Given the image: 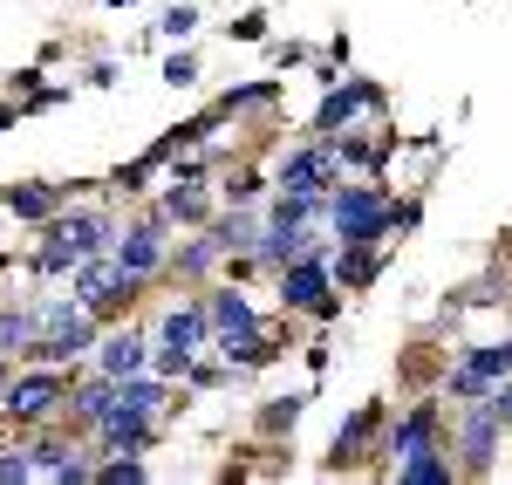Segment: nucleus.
Instances as JSON below:
<instances>
[{
  "label": "nucleus",
  "mask_w": 512,
  "mask_h": 485,
  "mask_svg": "<svg viewBox=\"0 0 512 485\" xmlns=\"http://www.w3.org/2000/svg\"><path fill=\"white\" fill-rule=\"evenodd\" d=\"M328 274H335V287H349V294L376 287V274H383V246H328Z\"/></svg>",
  "instance_id": "16"
},
{
  "label": "nucleus",
  "mask_w": 512,
  "mask_h": 485,
  "mask_svg": "<svg viewBox=\"0 0 512 485\" xmlns=\"http://www.w3.org/2000/svg\"><path fill=\"white\" fill-rule=\"evenodd\" d=\"M89 349H96V315L82 308L76 294L69 301H41L35 308V349L28 356L62 369V363H76V356H89Z\"/></svg>",
  "instance_id": "4"
},
{
  "label": "nucleus",
  "mask_w": 512,
  "mask_h": 485,
  "mask_svg": "<svg viewBox=\"0 0 512 485\" xmlns=\"http://www.w3.org/2000/svg\"><path fill=\"white\" fill-rule=\"evenodd\" d=\"M219 260H226V253H219V240H212V233H192V240L178 246V260H164V267H171L178 281H205Z\"/></svg>",
  "instance_id": "24"
},
{
  "label": "nucleus",
  "mask_w": 512,
  "mask_h": 485,
  "mask_svg": "<svg viewBox=\"0 0 512 485\" xmlns=\"http://www.w3.org/2000/svg\"><path fill=\"white\" fill-rule=\"evenodd\" d=\"M144 363H151V335H144V328H117V335H103V349H96V369H103V376H137Z\"/></svg>",
  "instance_id": "19"
},
{
  "label": "nucleus",
  "mask_w": 512,
  "mask_h": 485,
  "mask_svg": "<svg viewBox=\"0 0 512 485\" xmlns=\"http://www.w3.org/2000/svg\"><path fill=\"white\" fill-rule=\"evenodd\" d=\"M294 417H301V397H274V404H260V431L280 438V431H294Z\"/></svg>",
  "instance_id": "30"
},
{
  "label": "nucleus",
  "mask_w": 512,
  "mask_h": 485,
  "mask_svg": "<svg viewBox=\"0 0 512 485\" xmlns=\"http://www.w3.org/2000/svg\"><path fill=\"white\" fill-rule=\"evenodd\" d=\"M212 342V322H205V301H185V308H171L158 328V349H185V356H198Z\"/></svg>",
  "instance_id": "20"
},
{
  "label": "nucleus",
  "mask_w": 512,
  "mask_h": 485,
  "mask_svg": "<svg viewBox=\"0 0 512 485\" xmlns=\"http://www.w3.org/2000/svg\"><path fill=\"white\" fill-rule=\"evenodd\" d=\"M212 342H219V363L226 369H267L280 349H287V342H274L267 328H239V335H212Z\"/></svg>",
  "instance_id": "17"
},
{
  "label": "nucleus",
  "mask_w": 512,
  "mask_h": 485,
  "mask_svg": "<svg viewBox=\"0 0 512 485\" xmlns=\"http://www.w3.org/2000/svg\"><path fill=\"white\" fill-rule=\"evenodd\" d=\"M0 205H7L21 226H41V219L62 205V185H48V178H28V185H7V192H0Z\"/></svg>",
  "instance_id": "21"
},
{
  "label": "nucleus",
  "mask_w": 512,
  "mask_h": 485,
  "mask_svg": "<svg viewBox=\"0 0 512 485\" xmlns=\"http://www.w3.org/2000/svg\"><path fill=\"white\" fill-rule=\"evenodd\" d=\"M437 431H444V410L431 404V397H417V404L403 410V424L390 431V458H410V451H424V445H437Z\"/></svg>",
  "instance_id": "15"
},
{
  "label": "nucleus",
  "mask_w": 512,
  "mask_h": 485,
  "mask_svg": "<svg viewBox=\"0 0 512 485\" xmlns=\"http://www.w3.org/2000/svg\"><path fill=\"white\" fill-rule=\"evenodd\" d=\"M110 404H117V376H103V369H96L89 383H76V376H69V397H62V417L89 431V424H96V417H103Z\"/></svg>",
  "instance_id": "18"
},
{
  "label": "nucleus",
  "mask_w": 512,
  "mask_h": 485,
  "mask_svg": "<svg viewBox=\"0 0 512 485\" xmlns=\"http://www.w3.org/2000/svg\"><path fill=\"white\" fill-rule=\"evenodd\" d=\"M465 363H472L485 383H499V376H512V342H465Z\"/></svg>",
  "instance_id": "28"
},
{
  "label": "nucleus",
  "mask_w": 512,
  "mask_h": 485,
  "mask_svg": "<svg viewBox=\"0 0 512 485\" xmlns=\"http://www.w3.org/2000/svg\"><path fill=\"white\" fill-rule=\"evenodd\" d=\"M280 103V82H246V89H226V117H239V110H274Z\"/></svg>",
  "instance_id": "29"
},
{
  "label": "nucleus",
  "mask_w": 512,
  "mask_h": 485,
  "mask_svg": "<svg viewBox=\"0 0 512 485\" xmlns=\"http://www.w3.org/2000/svg\"><path fill=\"white\" fill-rule=\"evenodd\" d=\"M444 397H451V404H485V397H492V383H485V376L458 356V363L444 369Z\"/></svg>",
  "instance_id": "27"
},
{
  "label": "nucleus",
  "mask_w": 512,
  "mask_h": 485,
  "mask_svg": "<svg viewBox=\"0 0 512 485\" xmlns=\"http://www.w3.org/2000/svg\"><path fill=\"white\" fill-rule=\"evenodd\" d=\"M485 404H492V417H499V431H512V376L492 383V397H485Z\"/></svg>",
  "instance_id": "34"
},
{
  "label": "nucleus",
  "mask_w": 512,
  "mask_h": 485,
  "mask_svg": "<svg viewBox=\"0 0 512 485\" xmlns=\"http://www.w3.org/2000/svg\"><path fill=\"white\" fill-rule=\"evenodd\" d=\"M260 185H267V178H260L253 164H246V171H233V178H226V205H246V199H260Z\"/></svg>",
  "instance_id": "33"
},
{
  "label": "nucleus",
  "mask_w": 512,
  "mask_h": 485,
  "mask_svg": "<svg viewBox=\"0 0 512 485\" xmlns=\"http://www.w3.org/2000/svg\"><path fill=\"white\" fill-rule=\"evenodd\" d=\"M205 322H212V335H239V328H260V315L239 294V281H212L205 287Z\"/></svg>",
  "instance_id": "14"
},
{
  "label": "nucleus",
  "mask_w": 512,
  "mask_h": 485,
  "mask_svg": "<svg viewBox=\"0 0 512 485\" xmlns=\"http://www.w3.org/2000/svg\"><path fill=\"white\" fill-rule=\"evenodd\" d=\"M280 308L287 315H315V322H335L342 315V294H335V274H328V246L315 253H301V260H287L280 267Z\"/></svg>",
  "instance_id": "5"
},
{
  "label": "nucleus",
  "mask_w": 512,
  "mask_h": 485,
  "mask_svg": "<svg viewBox=\"0 0 512 485\" xmlns=\"http://www.w3.org/2000/svg\"><path fill=\"white\" fill-rule=\"evenodd\" d=\"M164 212H151V219H137V226H123L117 240H110V260H117L123 274H137V281H151V274H164Z\"/></svg>",
  "instance_id": "8"
},
{
  "label": "nucleus",
  "mask_w": 512,
  "mask_h": 485,
  "mask_svg": "<svg viewBox=\"0 0 512 485\" xmlns=\"http://www.w3.org/2000/svg\"><path fill=\"white\" fill-rule=\"evenodd\" d=\"M69 294H76L96 322H117L123 308L144 294V281H137V274H123L110 253H89V260H76V267H69Z\"/></svg>",
  "instance_id": "6"
},
{
  "label": "nucleus",
  "mask_w": 512,
  "mask_h": 485,
  "mask_svg": "<svg viewBox=\"0 0 512 485\" xmlns=\"http://www.w3.org/2000/svg\"><path fill=\"white\" fill-rule=\"evenodd\" d=\"M315 226H260V240H253V267H287V260H301V253H315Z\"/></svg>",
  "instance_id": "13"
},
{
  "label": "nucleus",
  "mask_w": 512,
  "mask_h": 485,
  "mask_svg": "<svg viewBox=\"0 0 512 485\" xmlns=\"http://www.w3.org/2000/svg\"><path fill=\"white\" fill-rule=\"evenodd\" d=\"M110 7H130V0H110Z\"/></svg>",
  "instance_id": "40"
},
{
  "label": "nucleus",
  "mask_w": 512,
  "mask_h": 485,
  "mask_svg": "<svg viewBox=\"0 0 512 485\" xmlns=\"http://www.w3.org/2000/svg\"><path fill=\"white\" fill-rule=\"evenodd\" d=\"M342 178V158H335V137H315L301 151H287L280 164V192H328Z\"/></svg>",
  "instance_id": "10"
},
{
  "label": "nucleus",
  "mask_w": 512,
  "mask_h": 485,
  "mask_svg": "<svg viewBox=\"0 0 512 485\" xmlns=\"http://www.w3.org/2000/svg\"><path fill=\"white\" fill-rule=\"evenodd\" d=\"M62 397H69V369H55V363L14 369L7 390H0V417L14 431H48V424H62Z\"/></svg>",
  "instance_id": "2"
},
{
  "label": "nucleus",
  "mask_w": 512,
  "mask_h": 485,
  "mask_svg": "<svg viewBox=\"0 0 512 485\" xmlns=\"http://www.w3.org/2000/svg\"><path fill=\"white\" fill-rule=\"evenodd\" d=\"M7 376H14V363H7V356H0V390H7Z\"/></svg>",
  "instance_id": "39"
},
{
  "label": "nucleus",
  "mask_w": 512,
  "mask_h": 485,
  "mask_svg": "<svg viewBox=\"0 0 512 485\" xmlns=\"http://www.w3.org/2000/svg\"><path fill=\"white\" fill-rule=\"evenodd\" d=\"M205 233H212V240H219V253H253V240H260V219H253V212H219V219H212V226H205Z\"/></svg>",
  "instance_id": "25"
},
{
  "label": "nucleus",
  "mask_w": 512,
  "mask_h": 485,
  "mask_svg": "<svg viewBox=\"0 0 512 485\" xmlns=\"http://www.w3.org/2000/svg\"><path fill=\"white\" fill-rule=\"evenodd\" d=\"M362 123H383V89H376V82L328 89V103L315 110V130H321V137H342V130H362Z\"/></svg>",
  "instance_id": "9"
},
{
  "label": "nucleus",
  "mask_w": 512,
  "mask_h": 485,
  "mask_svg": "<svg viewBox=\"0 0 512 485\" xmlns=\"http://www.w3.org/2000/svg\"><path fill=\"white\" fill-rule=\"evenodd\" d=\"M192 28H198V7H185V0H178V7H164V14H158V35H164V41H185Z\"/></svg>",
  "instance_id": "31"
},
{
  "label": "nucleus",
  "mask_w": 512,
  "mask_h": 485,
  "mask_svg": "<svg viewBox=\"0 0 512 485\" xmlns=\"http://www.w3.org/2000/svg\"><path fill=\"white\" fill-rule=\"evenodd\" d=\"M89 438H96V451H151L158 417H151V410H130V404H110L89 424Z\"/></svg>",
  "instance_id": "11"
},
{
  "label": "nucleus",
  "mask_w": 512,
  "mask_h": 485,
  "mask_svg": "<svg viewBox=\"0 0 512 485\" xmlns=\"http://www.w3.org/2000/svg\"><path fill=\"white\" fill-rule=\"evenodd\" d=\"M376 438H383V404H362L349 424L335 431V445H328V472H349V465H362Z\"/></svg>",
  "instance_id": "12"
},
{
  "label": "nucleus",
  "mask_w": 512,
  "mask_h": 485,
  "mask_svg": "<svg viewBox=\"0 0 512 485\" xmlns=\"http://www.w3.org/2000/svg\"><path fill=\"white\" fill-rule=\"evenodd\" d=\"M233 35H239V41H260V35H267V21H260V14H239Z\"/></svg>",
  "instance_id": "37"
},
{
  "label": "nucleus",
  "mask_w": 512,
  "mask_h": 485,
  "mask_svg": "<svg viewBox=\"0 0 512 485\" xmlns=\"http://www.w3.org/2000/svg\"><path fill=\"white\" fill-rule=\"evenodd\" d=\"M164 219H178V226H205L212 219V192H205V178H171V192L158 199Z\"/></svg>",
  "instance_id": "22"
},
{
  "label": "nucleus",
  "mask_w": 512,
  "mask_h": 485,
  "mask_svg": "<svg viewBox=\"0 0 512 485\" xmlns=\"http://www.w3.org/2000/svg\"><path fill=\"white\" fill-rule=\"evenodd\" d=\"M458 410V438L444 451H458L451 465L465 472V479H485L492 465H499V445H506V431H499V417H492V404H451Z\"/></svg>",
  "instance_id": "7"
},
{
  "label": "nucleus",
  "mask_w": 512,
  "mask_h": 485,
  "mask_svg": "<svg viewBox=\"0 0 512 485\" xmlns=\"http://www.w3.org/2000/svg\"><path fill=\"white\" fill-rule=\"evenodd\" d=\"M185 383H192V390H219V383H226V363H192Z\"/></svg>",
  "instance_id": "36"
},
{
  "label": "nucleus",
  "mask_w": 512,
  "mask_h": 485,
  "mask_svg": "<svg viewBox=\"0 0 512 485\" xmlns=\"http://www.w3.org/2000/svg\"><path fill=\"white\" fill-rule=\"evenodd\" d=\"M35 349V308H0V356H28Z\"/></svg>",
  "instance_id": "26"
},
{
  "label": "nucleus",
  "mask_w": 512,
  "mask_h": 485,
  "mask_svg": "<svg viewBox=\"0 0 512 485\" xmlns=\"http://www.w3.org/2000/svg\"><path fill=\"white\" fill-rule=\"evenodd\" d=\"M7 123H21V103H0V130H7Z\"/></svg>",
  "instance_id": "38"
},
{
  "label": "nucleus",
  "mask_w": 512,
  "mask_h": 485,
  "mask_svg": "<svg viewBox=\"0 0 512 485\" xmlns=\"http://www.w3.org/2000/svg\"><path fill=\"white\" fill-rule=\"evenodd\" d=\"M451 451L444 445H424V451H410V458H396V479L403 485H451Z\"/></svg>",
  "instance_id": "23"
},
{
  "label": "nucleus",
  "mask_w": 512,
  "mask_h": 485,
  "mask_svg": "<svg viewBox=\"0 0 512 485\" xmlns=\"http://www.w3.org/2000/svg\"><path fill=\"white\" fill-rule=\"evenodd\" d=\"M110 240H117V226L103 219V212H48L41 219V246H35V274L41 281H55V274H69L76 260H89V253H110Z\"/></svg>",
  "instance_id": "1"
},
{
  "label": "nucleus",
  "mask_w": 512,
  "mask_h": 485,
  "mask_svg": "<svg viewBox=\"0 0 512 485\" xmlns=\"http://www.w3.org/2000/svg\"><path fill=\"white\" fill-rule=\"evenodd\" d=\"M328 240L335 246H383L390 240V192L383 185H328Z\"/></svg>",
  "instance_id": "3"
},
{
  "label": "nucleus",
  "mask_w": 512,
  "mask_h": 485,
  "mask_svg": "<svg viewBox=\"0 0 512 485\" xmlns=\"http://www.w3.org/2000/svg\"><path fill=\"white\" fill-rule=\"evenodd\" d=\"M164 82H171V89H192V82H198V55L171 48V55H164Z\"/></svg>",
  "instance_id": "32"
},
{
  "label": "nucleus",
  "mask_w": 512,
  "mask_h": 485,
  "mask_svg": "<svg viewBox=\"0 0 512 485\" xmlns=\"http://www.w3.org/2000/svg\"><path fill=\"white\" fill-rule=\"evenodd\" d=\"M21 479H28V445L0 451V485H21Z\"/></svg>",
  "instance_id": "35"
}]
</instances>
